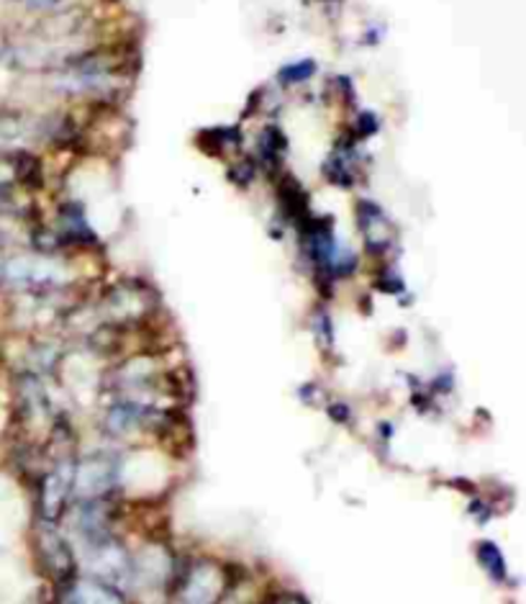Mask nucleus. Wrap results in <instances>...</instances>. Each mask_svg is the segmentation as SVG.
I'll return each instance as SVG.
<instances>
[{"instance_id":"obj_5","label":"nucleus","mask_w":526,"mask_h":604,"mask_svg":"<svg viewBox=\"0 0 526 604\" xmlns=\"http://www.w3.org/2000/svg\"><path fill=\"white\" fill-rule=\"evenodd\" d=\"M87 571H91V579L106 581V584L118 589V584L131 579V558L126 556L121 545L108 541V537H101V541H91Z\"/></svg>"},{"instance_id":"obj_8","label":"nucleus","mask_w":526,"mask_h":604,"mask_svg":"<svg viewBox=\"0 0 526 604\" xmlns=\"http://www.w3.org/2000/svg\"><path fill=\"white\" fill-rule=\"evenodd\" d=\"M65 604H126L121 589L98 579L70 581L62 596Z\"/></svg>"},{"instance_id":"obj_9","label":"nucleus","mask_w":526,"mask_h":604,"mask_svg":"<svg viewBox=\"0 0 526 604\" xmlns=\"http://www.w3.org/2000/svg\"><path fill=\"white\" fill-rule=\"evenodd\" d=\"M324 175L339 188H350L358 181V147L354 142H342L326 160Z\"/></svg>"},{"instance_id":"obj_6","label":"nucleus","mask_w":526,"mask_h":604,"mask_svg":"<svg viewBox=\"0 0 526 604\" xmlns=\"http://www.w3.org/2000/svg\"><path fill=\"white\" fill-rule=\"evenodd\" d=\"M36 550H39V561L44 566V571L49 573V579L70 584L78 571L75 554H72L70 545L65 543L55 530H42L39 537H36Z\"/></svg>"},{"instance_id":"obj_4","label":"nucleus","mask_w":526,"mask_h":604,"mask_svg":"<svg viewBox=\"0 0 526 604\" xmlns=\"http://www.w3.org/2000/svg\"><path fill=\"white\" fill-rule=\"evenodd\" d=\"M154 312V293L142 283L126 281L118 283L114 291L103 301V322L124 327L147 320Z\"/></svg>"},{"instance_id":"obj_3","label":"nucleus","mask_w":526,"mask_h":604,"mask_svg":"<svg viewBox=\"0 0 526 604\" xmlns=\"http://www.w3.org/2000/svg\"><path fill=\"white\" fill-rule=\"evenodd\" d=\"M118 484V458L114 453H93L78 461L72 502H103Z\"/></svg>"},{"instance_id":"obj_13","label":"nucleus","mask_w":526,"mask_h":604,"mask_svg":"<svg viewBox=\"0 0 526 604\" xmlns=\"http://www.w3.org/2000/svg\"><path fill=\"white\" fill-rule=\"evenodd\" d=\"M377 129H381V121H377V116L373 112H362L358 116V137L367 139V137H373Z\"/></svg>"},{"instance_id":"obj_2","label":"nucleus","mask_w":526,"mask_h":604,"mask_svg":"<svg viewBox=\"0 0 526 604\" xmlns=\"http://www.w3.org/2000/svg\"><path fill=\"white\" fill-rule=\"evenodd\" d=\"M75 455L70 451L57 453L47 474L39 481V514L47 525L65 518L72 504V486H75Z\"/></svg>"},{"instance_id":"obj_1","label":"nucleus","mask_w":526,"mask_h":604,"mask_svg":"<svg viewBox=\"0 0 526 604\" xmlns=\"http://www.w3.org/2000/svg\"><path fill=\"white\" fill-rule=\"evenodd\" d=\"M229 573L217 561H196L177 571L170 604H221L229 592Z\"/></svg>"},{"instance_id":"obj_11","label":"nucleus","mask_w":526,"mask_h":604,"mask_svg":"<svg viewBox=\"0 0 526 604\" xmlns=\"http://www.w3.org/2000/svg\"><path fill=\"white\" fill-rule=\"evenodd\" d=\"M316 76V62L314 60H301L293 65H285L283 70L278 72V80L285 85H301Z\"/></svg>"},{"instance_id":"obj_10","label":"nucleus","mask_w":526,"mask_h":604,"mask_svg":"<svg viewBox=\"0 0 526 604\" xmlns=\"http://www.w3.org/2000/svg\"><path fill=\"white\" fill-rule=\"evenodd\" d=\"M285 154V137L283 129L265 127L257 137V162L262 167H278Z\"/></svg>"},{"instance_id":"obj_7","label":"nucleus","mask_w":526,"mask_h":604,"mask_svg":"<svg viewBox=\"0 0 526 604\" xmlns=\"http://www.w3.org/2000/svg\"><path fill=\"white\" fill-rule=\"evenodd\" d=\"M358 219H360V232L365 249L370 255H385L396 242V232L393 224L385 217V211L375 201H360L358 204Z\"/></svg>"},{"instance_id":"obj_14","label":"nucleus","mask_w":526,"mask_h":604,"mask_svg":"<svg viewBox=\"0 0 526 604\" xmlns=\"http://www.w3.org/2000/svg\"><path fill=\"white\" fill-rule=\"evenodd\" d=\"M480 550H483V566H488V569H491L493 573H495V577H501V571H503V558H501V554H499V550H495L493 548V545H483V548H480Z\"/></svg>"},{"instance_id":"obj_15","label":"nucleus","mask_w":526,"mask_h":604,"mask_svg":"<svg viewBox=\"0 0 526 604\" xmlns=\"http://www.w3.org/2000/svg\"><path fill=\"white\" fill-rule=\"evenodd\" d=\"M262 604H308V602L303 600V596H295V594H278Z\"/></svg>"},{"instance_id":"obj_12","label":"nucleus","mask_w":526,"mask_h":604,"mask_svg":"<svg viewBox=\"0 0 526 604\" xmlns=\"http://www.w3.org/2000/svg\"><path fill=\"white\" fill-rule=\"evenodd\" d=\"M26 11L34 13H62L70 0H21Z\"/></svg>"}]
</instances>
